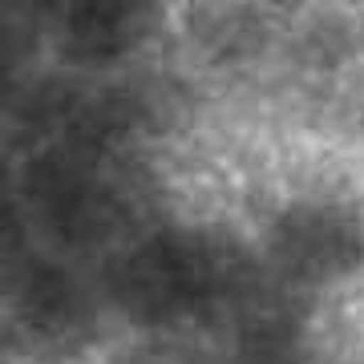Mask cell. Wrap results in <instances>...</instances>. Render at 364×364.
<instances>
[{
	"mask_svg": "<svg viewBox=\"0 0 364 364\" xmlns=\"http://www.w3.org/2000/svg\"><path fill=\"white\" fill-rule=\"evenodd\" d=\"M9 203L41 247L90 267L158 223L154 182L122 146L33 142L13 174Z\"/></svg>",
	"mask_w": 364,
	"mask_h": 364,
	"instance_id": "1",
	"label": "cell"
},
{
	"mask_svg": "<svg viewBox=\"0 0 364 364\" xmlns=\"http://www.w3.org/2000/svg\"><path fill=\"white\" fill-rule=\"evenodd\" d=\"M93 275L105 316L142 332H166L210 316L235 320L267 287L263 259L243 243L178 223H150L109 251Z\"/></svg>",
	"mask_w": 364,
	"mask_h": 364,
	"instance_id": "2",
	"label": "cell"
},
{
	"mask_svg": "<svg viewBox=\"0 0 364 364\" xmlns=\"http://www.w3.org/2000/svg\"><path fill=\"white\" fill-rule=\"evenodd\" d=\"M65 73H122L154 41L162 0H0Z\"/></svg>",
	"mask_w": 364,
	"mask_h": 364,
	"instance_id": "3",
	"label": "cell"
},
{
	"mask_svg": "<svg viewBox=\"0 0 364 364\" xmlns=\"http://www.w3.org/2000/svg\"><path fill=\"white\" fill-rule=\"evenodd\" d=\"M263 267L291 287H328L364 272V207L344 195H304L275 210Z\"/></svg>",
	"mask_w": 364,
	"mask_h": 364,
	"instance_id": "4",
	"label": "cell"
},
{
	"mask_svg": "<svg viewBox=\"0 0 364 364\" xmlns=\"http://www.w3.org/2000/svg\"><path fill=\"white\" fill-rule=\"evenodd\" d=\"M33 57H37V45L9 16V9L0 4V105L4 109H13V102L28 90V81H33Z\"/></svg>",
	"mask_w": 364,
	"mask_h": 364,
	"instance_id": "5",
	"label": "cell"
}]
</instances>
